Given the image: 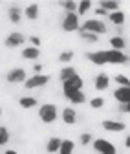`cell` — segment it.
Here are the masks:
<instances>
[{
	"mask_svg": "<svg viewBox=\"0 0 130 154\" xmlns=\"http://www.w3.org/2000/svg\"><path fill=\"white\" fill-rule=\"evenodd\" d=\"M92 147H94V150L97 154H117V147L112 143V141H108L104 138H97L92 141Z\"/></svg>",
	"mask_w": 130,
	"mask_h": 154,
	"instance_id": "obj_3",
	"label": "cell"
},
{
	"mask_svg": "<svg viewBox=\"0 0 130 154\" xmlns=\"http://www.w3.org/2000/svg\"><path fill=\"white\" fill-rule=\"evenodd\" d=\"M61 119H62L66 125H75V123H77V112H75V108H73V106L62 108V112H61Z\"/></svg>",
	"mask_w": 130,
	"mask_h": 154,
	"instance_id": "obj_15",
	"label": "cell"
},
{
	"mask_svg": "<svg viewBox=\"0 0 130 154\" xmlns=\"http://www.w3.org/2000/svg\"><path fill=\"white\" fill-rule=\"evenodd\" d=\"M125 147H126V149H130V136H126V138H125Z\"/></svg>",
	"mask_w": 130,
	"mask_h": 154,
	"instance_id": "obj_38",
	"label": "cell"
},
{
	"mask_svg": "<svg viewBox=\"0 0 130 154\" xmlns=\"http://www.w3.org/2000/svg\"><path fill=\"white\" fill-rule=\"evenodd\" d=\"M103 128L106 132H123L126 128V125L123 121H117V119H104L103 121Z\"/></svg>",
	"mask_w": 130,
	"mask_h": 154,
	"instance_id": "obj_14",
	"label": "cell"
},
{
	"mask_svg": "<svg viewBox=\"0 0 130 154\" xmlns=\"http://www.w3.org/2000/svg\"><path fill=\"white\" fill-rule=\"evenodd\" d=\"M114 99L123 105V103H130V86H117L114 90Z\"/></svg>",
	"mask_w": 130,
	"mask_h": 154,
	"instance_id": "obj_12",
	"label": "cell"
},
{
	"mask_svg": "<svg viewBox=\"0 0 130 154\" xmlns=\"http://www.w3.org/2000/svg\"><path fill=\"white\" fill-rule=\"evenodd\" d=\"M62 94H64V97L73 105H84L86 103V95H84L83 90H62Z\"/></svg>",
	"mask_w": 130,
	"mask_h": 154,
	"instance_id": "obj_8",
	"label": "cell"
},
{
	"mask_svg": "<svg viewBox=\"0 0 130 154\" xmlns=\"http://www.w3.org/2000/svg\"><path fill=\"white\" fill-rule=\"evenodd\" d=\"M119 112H123V114H130V103H123V105H119Z\"/></svg>",
	"mask_w": 130,
	"mask_h": 154,
	"instance_id": "obj_35",
	"label": "cell"
},
{
	"mask_svg": "<svg viewBox=\"0 0 130 154\" xmlns=\"http://www.w3.org/2000/svg\"><path fill=\"white\" fill-rule=\"evenodd\" d=\"M8 141H9V130H8V127L0 125V143L6 145Z\"/></svg>",
	"mask_w": 130,
	"mask_h": 154,
	"instance_id": "obj_31",
	"label": "cell"
},
{
	"mask_svg": "<svg viewBox=\"0 0 130 154\" xmlns=\"http://www.w3.org/2000/svg\"><path fill=\"white\" fill-rule=\"evenodd\" d=\"M94 88L97 92H104L110 88V75L108 73H97L94 79Z\"/></svg>",
	"mask_w": 130,
	"mask_h": 154,
	"instance_id": "obj_11",
	"label": "cell"
},
{
	"mask_svg": "<svg viewBox=\"0 0 130 154\" xmlns=\"http://www.w3.org/2000/svg\"><path fill=\"white\" fill-rule=\"evenodd\" d=\"M39 11H41V6L39 4H29L24 9V17L28 18V20H37V18H39Z\"/></svg>",
	"mask_w": 130,
	"mask_h": 154,
	"instance_id": "obj_21",
	"label": "cell"
},
{
	"mask_svg": "<svg viewBox=\"0 0 130 154\" xmlns=\"http://www.w3.org/2000/svg\"><path fill=\"white\" fill-rule=\"evenodd\" d=\"M26 42V37L20 33V31H13V33H9L8 37H6V41H4V44H6V48H18V46H22Z\"/></svg>",
	"mask_w": 130,
	"mask_h": 154,
	"instance_id": "obj_9",
	"label": "cell"
},
{
	"mask_svg": "<svg viewBox=\"0 0 130 154\" xmlns=\"http://www.w3.org/2000/svg\"><path fill=\"white\" fill-rule=\"evenodd\" d=\"M61 143H62V140H61V138H57V136L50 138V140H48V143H46V152H48V154H59Z\"/></svg>",
	"mask_w": 130,
	"mask_h": 154,
	"instance_id": "obj_16",
	"label": "cell"
},
{
	"mask_svg": "<svg viewBox=\"0 0 130 154\" xmlns=\"http://www.w3.org/2000/svg\"><path fill=\"white\" fill-rule=\"evenodd\" d=\"M79 31H88V33H94V35H104L108 29H106V24L101 20V18H88L84 20L79 28Z\"/></svg>",
	"mask_w": 130,
	"mask_h": 154,
	"instance_id": "obj_2",
	"label": "cell"
},
{
	"mask_svg": "<svg viewBox=\"0 0 130 154\" xmlns=\"http://www.w3.org/2000/svg\"><path fill=\"white\" fill-rule=\"evenodd\" d=\"M22 15H24V11L18 8V6H13V8L8 9V18H9V22H13V24H18V22H20Z\"/></svg>",
	"mask_w": 130,
	"mask_h": 154,
	"instance_id": "obj_19",
	"label": "cell"
},
{
	"mask_svg": "<svg viewBox=\"0 0 130 154\" xmlns=\"http://www.w3.org/2000/svg\"><path fill=\"white\" fill-rule=\"evenodd\" d=\"M83 86H84V81L79 73H75L73 77H70L68 81L62 83V90H83Z\"/></svg>",
	"mask_w": 130,
	"mask_h": 154,
	"instance_id": "obj_10",
	"label": "cell"
},
{
	"mask_svg": "<svg viewBox=\"0 0 130 154\" xmlns=\"http://www.w3.org/2000/svg\"><path fill=\"white\" fill-rule=\"evenodd\" d=\"M57 118H59L57 105H53V103H42V105L39 106V119H41L44 125H51Z\"/></svg>",
	"mask_w": 130,
	"mask_h": 154,
	"instance_id": "obj_1",
	"label": "cell"
},
{
	"mask_svg": "<svg viewBox=\"0 0 130 154\" xmlns=\"http://www.w3.org/2000/svg\"><path fill=\"white\" fill-rule=\"evenodd\" d=\"M86 59L95 64V66H104L106 64V59H104V50H97V51H88L86 53Z\"/></svg>",
	"mask_w": 130,
	"mask_h": 154,
	"instance_id": "obj_13",
	"label": "cell"
},
{
	"mask_svg": "<svg viewBox=\"0 0 130 154\" xmlns=\"http://www.w3.org/2000/svg\"><path fill=\"white\" fill-rule=\"evenodd\" d=\"M114 81H116L117 86H130V79H128L126 75H123V73H117L114 77Z\"/></svg>",
	"mask_w": 130,
	"mask_h": 154,
	"instance_id": "obj_29",
	"label": "cell"
},
{
	"mask_svg": "<svg viewBox=\"0 0 130 154\" xmlns=\"http://www.w3.org/2000/svg\"><path fill=\"white\" fill-rule=\"evenodd\" d=\"M108 18H110V22L112 24H116V26H123L125 24V20H126V15H125V11H114V13H110L108 15Z\"/></svg>",
	"mask_w": 130,
	"mask_h": 154,
	"instance_id": "obj_22",
	"label": "cell"
},
{
	"mask_svg": "<svg viewBox=\"0 0 130 154\" xmlns=\"http://www.w3.org/2000/svg\"><path fill=\"white\" fill-rule=\"evenodd\" d=\"M79 37L83 38V41H86V42H97V41H99V37H97V35L88 33V31H79Z\"/></svg>",
	"mask_w": 130,
	"mask_h": 154,
	"instance_id": "obj_28",
	"label": "cell"
},
{
	"mask_svg": "<svg viewBox=\"0 0 130 154\" xmlns=\"http://www.w3.org/2000/svg\"><path fill=\"white\" fill-rule=\"evenodd\" d=\"M62 8L66 9V13H77V2H73V0H64Z\"/></svg>",
	"mask_w": 130,
	"mask_h": 154,
	"instance_id": "obj_30",
	"label": "cell"
},
{
	"mask_svg": "<svg viewBox=\"0 0 130 154\" xmlns=\"http://www.w3.org/2000/svg\"><path fill=\"white\" fill-rule=\"evenodd\" d=\"M29 46H33V48H39L41 46V38L39 37H37V35H33V37H29Z\"/></svg>",
	"mask_w": 130,
	"mask_h": 154,
	"instance_id": "obj_34",
	"label": "cell"
},
{
	"mask_svg": "<svg viewBox=\"0 0 130 154\" xmlns=\"http://www.w3.org/2000/svg\"><path fill=\"white\" fill-rule=\"evenodd\" d=\"M20 55H22V59H26V61H35V59H39V57H41V50L39 48H33V46H26Z\"/></svg>",
	"mask_w": 130,
	"mask_h": 154,
	"instance_id": "obj_17",
	"label": "cell"
},
{
	"mask_svg": "<svg viewBox=\"0 0 130 154\" xmlns=\"http://www.w3.org/2000/svg\"><path fill=\"white\" fill-rule=\"evenodd\" d=\"M4 154H18L15 149H8V150H4Z\"/></svg>",
	"mask_w": 130,
	"mask_h": 154,
	"instance_id": "obj_39",
	"label": "cell"
},
{
	"mask_svg": "<svg viewBox=\"0 0 130 154\" xmlns=\"http://www.w3.org/2000/svg\"><path fill=\"white\" fill-rule=\"evenodd\" d=\"M33 70H35L37 73H39V72H42V64H39V63H37V64L33 66Z\"/></svg>",
	"mask_w": 130,
	"mask_h": 154,
	"instance_id": "obj_37",
	"label": "cell"
},
{
	"mask_svg": "<svg viewBox=\"0 0 130 154\" xmlns=\"http://www.w3.org/2000/svg\"><path fill=\"white\" fill-rule=\"evenodd\" d=\"M28 79V73L24 68H11L8 73H6V81L9 85H18V83H26Z\"/></svg>",
	"mask_w": 130,
	"mask_h": 154,
	"instance_id": "obj_7",
	"label": "cell"
},
{
	"mask_svg": "<svg viewBox=\"0 0 130 154\" xmlns=\"http://www.w3.org/2000/svg\"><path fill=\"white\" fill-rule=\"evenodd\" d=\"M88 105H90V108L99 110V108H103V106L106 105V99H104V97H101V95H97V97H92V99L88 101Z\"/></svg>",
	"mask_w": 130,
	"mask_h": 154,
	"instance_id": "obj_26",
	"label": "cell"
},
{
	"mask_svg": "<svg viewBox=\"0 0 130 154\" xmlns=\"http://www.w3.org/2000/svg\"><path fill=\"white\" fill-rule=\"evenodd\" d=\"M73 150H75V143H73L71 140H62L59 154H73Z\"/></svg>",
	"mask_w": 130,
	"mask_h": 154,
	"instance_id": "obj_25",
	"label": "cell"
},
{
	"mask_svg": "<svg viewBox=\"0 0 130 154\" xmlns=\"http://www.w3.org/2000/svg\"><path fill=\"white\" fill-rule=\"evenodd\" d=\"M2 114H4V110H2V106H0V118H2Z\"/></svg>",
	"mask_w": 130,
	"mask_h": 154,
	"instance_id": "obj_40",
	"label": "cell"
},
{
	"mask_svg": "<svg viewBox=\"0 0 130 154\" xmlns=\"http://www.w3.org/2000/svg\"><path fill=\"white\" fill-rule=\"evenodd\" d=\"M18 105L24 110H29V108H35L39 105V101H37V97H33V95H22V97L18 99Z\"/></svg>",
	"mask_w": 130,
	"mask_h": 154,
	"instance_id": "obj_18",
	"label": "cell"
},
{
	"mask_svg": "<svg viewBox=\"0 0 130 154\" xmlns=\"http://www.w3.org/2000/svg\"><path fill=\"white\" fill-rule=\"evenodd\" d=\"M71 59H73V51H71V50H66V51L59 53V61H61V63H70Z\"/></svg>",
	"mask_w": 130,
	"mask_h": 154,
	"instance_id": "obj_32",
	"label": "cell"
},
{
	"mask_svg": "<svg viewBox=\"0 0 130 154\" xmlns=\"http://www.w3.org/2000/svg\"><path fill=\"white\" fill-rule=\"evenodd\" d=\"M104 59L106 64H126L130 61V57L125 51H117V50H104Z\"/></svg>",
	"mask_w": 130,
	"mask_h": 154,
	"instance_id": "obj_4",
	"label": "cell"
},
{
	"mask_svg": "<svg viewBox=\"0 0 130 154\" xmlns=\"http://www.w3.org/2000/svg\"><path fill=\"white\" fill-rule=\"evenodd\" d=\"M92 9V0H81V2L77 4V15H86L88 11Z\"/></svg>",
	"mask_w": 130,
	"mask_h": 154,
	"instance_id": "obj_27",
	"label": "cell"
},
{
	"mask_svg": "<svg viewBox=\"0 0 130 154\" xmlns=\"http://www.w3.org/2000/svg\"><path fill=\"white\" fill-rule=\"evenodd\" d=\"M79 140H81V145H88V143L94 141V140H92V134H90V132H83Z\"/></svg>",
	"mask_w": 130,
	"mask_h": 154,
	"instance_id": "obj_33",
	"label": "cell"
},
{
	"mask_svg": "<svg viewBox=\"0 0 130 154\" xmlns=\"http://www.w3.org/2000/svg\"><path fill=\"white\" fill-rule=\"evenodd\" d=\"M125 48H126V42H125V38H123V37L116 35V37H112V38H110V50L123 51Z\"/></svg>",
	"mask_w": 130,
	"mask_h": 154,
	"instance_id": "obj_23",
	"label": "cell"
},
{
	"mask_svg": "<svg viewBox=\"0 0 130 154\" xmlns=\"http://www.w3.org/2000/svg\"><path fill=\"white\" fill-rule=\"evenodd\" d=\"M81 22H79V15L77 13H66L62 18V31L66 33H73V31H79Z\"/></svg>",
	"mask_w": 130,
	"mask_h": 154,
	"instance_id": "obj_6",
	"label": "cell"
},
{
	"mask_svg": "<svg viewBox=\"0 0 130 154\" xmlns=\"http://www.w3.org/2000/svg\"><path fill=\"white\" fill-rule=\"evenodd\" d=\"M0 147H2V143H0Z\"/></svg>",
	"mask_w": 130,
	"mask_h": 154,
	"instance_id": "obj_41",
	"label": "cell"
},
{
	"mask_svg": "<svg viewBox=\"0 0 130 154\" xmlns=\"http://www.w3.org/2000/svg\"><path fill=\"white\" fill-rule=\"evenodd\" d=\"M95 15H103V17L106 15V17H108V13H106L104 9H101V8H97V9H95Z\"/></svg>",
	"mask_w": 130,
	"mask_h": 154,
	"instance_id": "obj_36",
	"label": "cell"
},
{
	"mask_svg": "<svg viewBox=\"0 0 130 154\" xmlns=\"http://www.w3.org/2000/svg\"><path fill=\"white\" fill-rule=\"evenodd\" d=\"M48 83H50V75H46V73H35V75H31V77H28V79H26L24 86L28 90H35V88L46 86Z\"/></svg>",
	"mask_w": 130,
	"mask_h": 154,
	"instance_id": "obj_5",
	"label": "cell"
},
{
	"mask_svg": "<svg viewBox=\"0 0 130 154\" xmlns=\"http://www.w3.org/2000/svg\"><path fill=\"white\" fill-rule=\"evenodd\" d=\"M77 73V70L73 68V66H64L61 72H59V79H61V83H64V81H68L70 77H73Z\"/></svg>",
	"mask_w": 130,
	"mask_h": 154,
	"instance_id": "obj_24",
	"label": "cell"
},
{
	"mask_svg": "<svg viewBox=\"0 0 130 154\" xmlns=\"http://www.w3.org/2000/svg\"><path fill=\"white\" fill-rule=\"evenodd\" d=\"M99 8L104 9L110 15V13H114V11H119V2H117V0H101Z\"/></svg>",
	"mask_w": 130,
	"mask_h": 154,
	"instance_id": "obj_20",
	"label": "cell"
}]
</instances>
